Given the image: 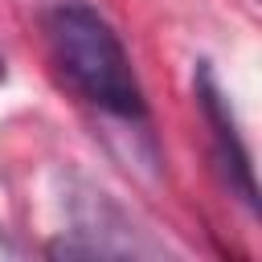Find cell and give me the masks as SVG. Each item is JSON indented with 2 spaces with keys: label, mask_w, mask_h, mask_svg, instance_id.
<instances>
[{
  "label": "cell",
  "mask_w": 262,
  "mask_h": 262,
  "mask_svg": "<svg viewBox=\"0 0 262 262\" xmlns=\"http://www.w3.org/2000/svg\"><path fill=\"white\" fill-rule=\"evenodd\" d=\"M192 90H196V106L205 115V123L213 127V160L221 168V180L225 188L254 213L258 209V184H254V164H250V151H246V139L237 131V115L217 82V74L209 70V61L196 66V78H192Z\"/></svg>",
  "instance_id": "7a4b0ae2"
},
{
  "label": "cell",
  "mask_w": 262,
  "mask_h": 262,
  "mask_svg": "<svg viewBox=\"0 0 262 262\" xmlns=\"http://www.w3.org/2000/svg\"><path fill=\"white\" fill-rule=\"evenodd\" d=\"M45 49L57 78L94 111L139 123L147 119L143 86L111 20L86 0H61L41 16Z\"/></svg>",
  "instance_id": "6da1fadb"
},
{
  "label": "cell",
  "mask_w": 262,
  "mask_h": 262,
  "mask_svg": "<svg viewBox=\"0 0 262 262\" xmlns=\"http://www.w3.org/2000/svg\"><path fill=\"white\" fill-rule=\"evenodd\" d=\"M4 78H8V66H4V57H0V82H4Z\"/></svg>",
  "instance_id": "3957f363"
}]
</instances>
